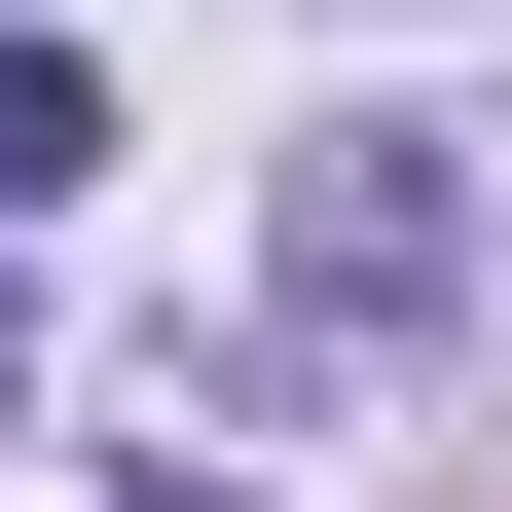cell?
Listing matches in <instances>:
<instances>
[{"label":"cell","instance_id":"1","mask_svg":"<svg viewBox=\"0 0 512 512\" xmlns=\"http://www.w3.org/2000/svg\"><path fill=\"white\" fill-rule=\"evenodd\" d=\"M293 293H330V330H439V293H476V183H439L403 110H366V147H293Z\"/></svg>","mask_w":512,"mask_h":512},{"label":"cell","instance_id":"2","mask_svg":"<svg viewBox=\"0 0 512 512\" xmlns=\"http://www.w3.org/2000/svg\"><path fill=\"white\" fill-rule=\"evenodd\" d=\"M74 183H110V74H74V37H0V220H74Z\"/></svg>","mask_w":512,"mask_h":512},{"label":"cell","instance_id":"3","mask_svg":"<svg viewBox=\"0 0 512 512\" xmlns=\"http://www.w3.org/2000/svg\"><path fill=\"white\" fill-rule=\"evenodd\" d=\"M147 512H220V476H147Z\"/></svg>","mask_w":512,"mask_h":512}]
</instances>
